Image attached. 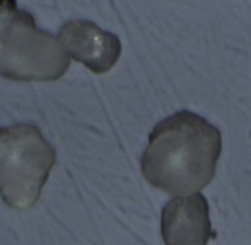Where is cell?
I'll use <instances>...</instances> for the list:
<instances>
[{"instance_id":"1","label":"cell","mask_w":251,"mask_h":245,"mask_svg":"<svg viewBox=\"0 0 251 245\" xmlns=\"http://www.w3.org/2000/svg\"><path fill=\"white\" fill-rule=\"evenodd\" d=\"M222 153L220 131L182 110L155 125L141 156L147 182L177 197L200 194L212 182Z\"/></svg>"},{"instance_id":"2","label":"cell","mask_w":251,"mask_h":245,"mask_svg":"<svg viewBox=\"0 0 251 245\" xmlns=\"http://www.w3.org/2000/svg\"><path fill=\"white\" fill-rule=\"evenodd\" d=\"M71 59L59 40L36 28L35 18L12 0H0V76L12 81H57Z\"/></svg>"},{"instance_id":"3","label":"cell","mask_w":251,"mask_h":245,"mask_svg":"<svg viewBox=\"0 0 251 245\" xmlns=\"http://www.w3.org/2000/svg\"><path fill=\"white\" fill-rule=\"evenodd\" d=\"M55 165V151L38 127L16 124L0 127V196L16 209H28L40 199Z\"/></svg>"},{"instance_id":"4","label":"cell","mask_w":251,"mask_h":245,"mask_svg":"<svg viewBox=\"0 0 251 245\" xmlns=\"http://www.w3.org/2000/svg\"><path fill=\"white\" fill-rule=\"evenodd\" d=\"M59 43L69 59L86 66L91 72L105 74L117 64L122 46L114 33L103 31L90 21H69L60 28Z\"/></svg>"},{"instance_id":"5","label":"cell","mask_w":251,"mask_h":245,"mask_svg":"<svg viewBox=\"0 0 251 245\" xmlns=\"http://www.w3.org/2000/svg\"><path fill=\"white\" fill-rule=\"evenodd\" d=\"M165 245H206L213 237L208 200L201 194L174 197L162 209Z\"/></svg>"}]
</instances>
